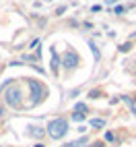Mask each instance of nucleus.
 <instances>
[{"instance_id":"obj_11","label":"nucleus","mask_w":136,"mask_h":147,"mask_svg":"<svg viewBox=\"0 0 136 147\" xmlns=\"http://www.w3.org/2000/svg\"><path fill=\"white\" fill-rule=\"evenodd\" d=\"M113 13H115V15H122V13H124V6H115Z\"/></svg>"},{"instance_id":"obj_6","label":"nucleus","mask_w":136,"mask_h":147,"mask_svg":"<svg viewBox=\"0 0 136 147\" xmlns=\"http://www.w3.org/2000/svg\"><path fill=\"white\" fill-rule=\"evenodd\" d=\"M91 126H97V129H101V126H105V120H101V118H93V120H91Z\"/></svg>"},{"instance_id":"obj_10","label":"nucleus","mask_w":136,"mask_h":147,"mask_svg":"<svg viewBox=\"0 0 136 147\" xmlns=\"http://www.w3.org/2000/svg\"><path fill=\"white\" fill-rule=\"evenodd\" d=\"M113 139H115L113 133H105V141H113Z\"/></svg>"},{"instance_id":"obj_16","label":"nucleus","mask_w":136,"mask_h":147,"mask_svg":"<svg viewBox=\"0 0 136 147\" xmlns=\"http://www.w3.org/2000/svg\"><path fill=\"white\" fill-rule=\"evenodd\" d=\"M35 147H43V143H37V145H35Z\"/></svg>"},{"instance_id":"obj_14","label":"nucleus","mask_w":136,"mask_h":147,"mask_svg":"<svg viewBox=\"0 0 136 147\" xmlns=\"http://www.w3.org/2000/svg\"><path fill=\"white\" fill-rule=\"evenodd\" d=\"M105 2H107V6H111V4H115V2H118V0H105Z\"/></svg>"},{"instance_id":"obj_2","label":"nucleus","mask_w":136,"mask_h":147,"mask_svg":"<svg viewBox=\"0 0 136 147\" xmlns=\"http://www.w3.org/2000/svg\"><path fill=\"white\" fill-rule=\"evenodd\" d=\"M4 100H6L8 106L19 108L23 104V93H21V89H19L17 85H11V87H6V89H4Z\"/></svg>"},{"instance_id":"obj_9","label":"nucleus","mask_w":136,"mask_h":147,"mask_svg":"<svg viewBox=\"0 0 136 147\" xmlns=\"http://www.w3.org/2000/svg\"><path fill=\"white\" fill-rule=\"evenodd\" d=\"M85 141H87V139H81V141H72V143H68L66 147H79V145H81V143H85Z\"/></svg>"},{"instance_id":"obj_12","label":"nucleus","mask_w":136,"mask_h":147,"mask_svg":"<svg viewBox=\"0 0 136 147\" xmlns=\"http://www.w3.org/2000/svg\"><path fill=\"white\" fill-rule=\"evenodd\" d=\"M120 50H122V52H128V50H130V44H124V46H120Z\"/></svg>"},{"instance_id":"obj_7","label":"nucleus","mask_w":136,"mask_h":147,"mask_svg":"<svg viewBox=\"0 0 136 147\" xmlns=\"http://www.w3.org/2000/svg\"><path fill=\"white\" fill-rule=\"evenodd\" d=\"M74 112H79V114H85V112H87V106H85V104H76Z\"/></svg>"},{"instance_id":"obj_5","label":"nucleus","mask_w":136,"mask_h":147,"mask_svg":"<svg viewBox=\"0 0 136 147\" xmlns=\"http://www.w3.org/2000/svg\"><path fill=\"white\" fill-rule=\"evenodd\" d=\"M29 135H31V137H41V135H43V129H39V126H31Z\"/></svg>"},{"instance_id":"obj_13","label":"nucleus","mask_w":136,"mask_h":147,"mask_svg":"<svg viewBox=\"0 0 136 147\" xmlns=\"http://www.w3.org/2000/svg\"><path fill=\"white\" fill-rule=\"evenodd\" d=\"M91 50H93V52H95V58H97V60H99V50H97V48H95V46H93V44H91Z\"/></svg>"},{"instance_id":"obj_15","label":"nucleus","mask_w":136,"mask_h":147,"mask_svg":"<svg viewBox=\"0 0 136 147\" xmlns=\"http://www.w3.org/2000/svg\"><path fill=\"white\" fill-rule=\"evenodd\" d=\"M91 147H103V145H101V143H95V145H91Z\"/></svg>"},{"instance_id":"obj_3","label":"nucleus","mask_w":136,"mask_h":147,"mask_svg":"<svg viewBox=\"0 0 136 147\" xmlns=\"http://www.w3.org/2000/svg\"><path fill=\"white\" fill-rule=\"evenodd\" d=\"M27 85H29V89H31V104L35 106V104H39L43 97H45V87L41 85V83H37V81H33V79H29L27 81Z\"/></svg>"},{"instance_id":"obj_1","label":"nucleus","mask_w":136,"mask_h":147,"mask_svg":"<svg viewBox=\"0 0 136 147\" xmlns=\"http://www.w3.org/2000/svg\"><path fill=\"white\" fill-rule=\"evenodd\" d=\"M68 133V122L64 118H56L47 124V135L52 137V139H62V137Z\"/></svg>"},{"instance_id":"obj_4","label":"nucleus","mask_w":136,"mask_h":147,"mask_svg":"<svg viewBox=\"0 0 136 147\" xmlns=\"http://www.w3.org/2000/svg\"><path fill=\"white\" fill-rule=\"evenodd\" d=\"M62 62H64L66 68H74L76 62H79V56H76V54L70 50V52H66V54H64V60H62Z\"/></svg>"},{"instance_id":"obj_8","label":"nucleus","mask_w":136,"mask_h":147,"mask_svg":"<svg viewBox=\"0 0 136 147\" xmlns=\"http://www.w3.org/2000/svg\"><path fill=\"white\" fill-rule=\"evenodd\" d=\"M72 118H74L76 122H83V120H85V114H79V112H74V114H72Z\"/></svg>"}]
</instances>
